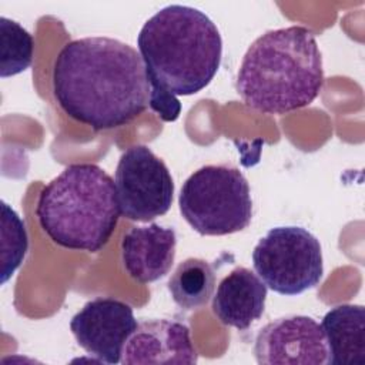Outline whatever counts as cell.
Listing matches in <instances>:
<instances>
[{"label":"cell","mask_w":365,"mask_h":365,"mask_svg":"<svg viewBox=\"0 0 365 365\" xmlns=\"http://www.w3.org/2000/svg\"><path fill=\"white\" fill-rule=\"evenodd\" d=\"M150 108L158 114L164 121H175L181 111V104L178 98L161 88L151 87Z\"/></svg>","instance_id":"obj_17"},{"label":"cell","mask_w":365,"mask_h":365,"mask_svg":"<svg viewBox=\"0 0 365 365\" xmlns=\"http://www.w3.org/2000/svg\"><path fill=\"white\" fill-rule=\"evenodd\" d=\"M267 285L250 268L237 267L225 275L212 297V312L224 324L245 331L265 309Z\"/></svg>","instance_id":"obj_12"},{"label":"cell","mask_w":365,"mask_h":365,"mask_svg":"<svg viewBox=\"0 0 365 365\" xmlns=\"http://www.w3.org/2000/svg\"><path fill=\"white\" fill-rule=\"evenodd\" d=\"M137 46L151 87L175 97L205 88L222 57V38L215 23L201 10L182 4L154 13L143 24Z\"/></svg>","instance_id":"obj_3"},{"label":"cell","mask_w":365,"mask_h":365,"mask_svg":"<svg viewBox=\"0 0 365 365\" xmlns=\"http://www.w3.org/2000/svg\"><path fill=\"white\" fill-rule=\"evenodd\" d=\"M114 182L120 212L127 220L153 221L173 204L174 181L168 167L147 145H133L121 154Z\"/></svg>","instance_id":"obj_7"},{"label":"cell","mask_w":365,"mask_h":365,"mask_svg":"<svg viewBox=\"0 0 365 365\" xmlns=\"http://www.w3.org/2000/svg\"><path fill=\"white\" fill-rule=\"evenodd\" d=\"M215 272L212 265L202 258L181 261L168 279L173 301L182 309H198L212 297Z\"/></svg>","instance_id":"obj_14"},{"label":"cell","mask_w":365,"mask_h":365,"mask_svg":"<svg viewBox=\"0 0 365 365\" xmlns=\"http://www.w3.org/2000/svg\"><path fill=\"white\" fill-rule=\"evenodd\" d=\"M53 93L66 114L100 131L144 113L151 84L134 47L118 38L90 36L67 43L57 54Z\"/></svg>","instance_id":"obj_1"},{"label":"cell","mask_w":365,"mask_h":365,"mask_svg":"<svg viewBox=\"0 0 365 365\" xmlns=\"http://www.w3.org/2000/svg\"><path fill=\"white\" fill-rule=\"evenodd\" d=\"M34 53L33 36L17 21L0 17V76L23 73L30 67Z\"/></svg>","instance_id":"obj_15"},{"label":"cell","mask_w":365,"mask_h":365,"mask_svg":"<svg viewBox=\"0 0 365 365\" xmlns=\"http://www.w3.org/2000/svg\"><path fill=\"white\" fill-rule=\"evenodd\" d=\"M322 331L328 345V364H365V308L344 304L329 309L322 318Z\"/></svg>","instance_id":"obj_13"},{"label":"cell","mask_w":365,"mask_h":365,"mask_svg":"<svg viewBox=\"0 0 365 365\" xmlns=\"http://www.w3.org/2000/svg\"><path fill=\"white\" fill-rule=\"evenodd\" d=\"M177 235L171 227H133L121 240V259L127 274L140 284L167 275L174 264Z\"/></svg>","instance_id":"obj_11"},{"label":"cell","mask_w":365,"mask_h":365,"mask_svg":"<svg viewBox=\"0 0 365 365\" xmlns=\"http://www.w3.org/2000/svg\"><path fill=\"white\" fill-rule=\"evenodd\" d=\"M328 345L322 327L307 315L277 318L255 338L254 355L262 365H324Z\"/></svg>","instance_id":"obj_8"},{"label":"cell","mask_w":365,"mask_h":365,"mask_svg":"<svg viewBox=\"0 0 365 365\" xmlns=\"http://www.w3.org/2000/svg\"><path fill=\"white\" fill-rule=\"evenodd\" d=\"M29 247L24 221L1 201V284L21 265Z\"/></svg>","instance_id":"obj_16"},{"label":"cell","mask_w":365,"mask_h":365,"mask_svg":"<svg viewBox=\"0 0 365 365\" xmlns=\"http://www.w3.org/2000/svg\"><path fill=\"white\" fill-rule=\"evenodd\" d=\"M137 325L133 308L110 297H97L86 302L70 321L78 345L104 364L120 362L123 348Z\"/></svg>","instance_id":"obj_9"},{"label":"cell","mask_w":365,"mask_h":365,"mask_svg":"<svg viewBox=\"0 0 365 365\" xmlns=\"http://www.w3.org/2000/svg\"><path fill=\"white\" fill-rule=\"evenodd\" d=\"M252 265L269 289L288 297L317 287L324 275L318 238L295 225L271 228L254 247Z\"/></svg>","instance_id":"obj_6"},{"label":"cell","mask_w":365,"mask_h":365,"mask_svg":"<svg viewBox=\"0 0 365 365\" xmlns=\"http://www.w3.org/2000/svg\"><path fill=\"white\" fill-rule=\"evenodd\" d=\"M120 207L114 180L97 164L67 165L40 191L36 215L60 247L97 252L111 238Z\"/></svg>","instance_id":"obj_4"},{"label":"cell","mask_w":365,"mask_h":365,"mask_svg":"<svg viewBox=\"0 0 365 365\" xmlns=\"http://www.w3.org/2000/svg\"><path fill=\"white\" fill-rule=\"evenodd\" d=\"M198 354L190 328L174 319H148L137 325L128 336L121 364H195Z\"/></svg>","instance_id":"obj_10"},{"label":"cell","mask_w":365,"mask_h":365,"mask_svg":"<svg viewBox=\"0 0 365 365\" xmlns=\"http://www.w3.org/2000/svg\"><path fill=\"white\" fill-rule=\"evenodd\" d=\"M324 84L322 54L304 26L268 30L244 54L235 88L245 106L285 114L309 106Z\"/></svg>","instance_id":"obj_2"},{"label":"cell","mask_w":365,"mask_h":365,"mask_svg":"<svg viewBox=\"0 0 365 365\" xmlns=\"http://www.w3.org/2000/svg\"><path fill=\"white\" fill-rule=\"evenodd\" d=\"M180 212L201 235H228L247 228L252 200L245 175L232 165L210 164L194 171L178 195Z\"/></svg>","instance_id":"obj_5"}]
</instances>
